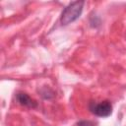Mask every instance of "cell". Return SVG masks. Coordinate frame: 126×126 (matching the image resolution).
Returning a JSON list of instances; mask_svg holds the SVG:
<instances>
[{"instance_id":"obj_2","label":"cell","mask_w":126,"mask_h":126,"mask_svg":"<svg viewBox=\"0 0 126 126\" xmlns=\"http://www.w3.org/2000/svg\"><path fill=\"white\" fill-rule=\"evenodd\" d=\"M89 110L98 117H107L112 113V105L109 100L94 101L89 102Z\"/></svg>"},{"instance_id":"obj_3","label":"cell","mask_w":126,"mask_h":126,"mask_svg":"<svg viewBox=\"0 0 126 126\" xmlns=\"http://www.w3.org/2000/svg\"><path fill=\"white\" fill-rule=\"evenodd\" d=\"M16 100L18 101V103L22 106L25 107H29V108H35L37 107V102L32 98L28 94L20 92L16 94Z\"/></svg>"},{"instance_id":"obj_1","label":"cell","mask_w":126,"mask_h":126,"mask_svg":"<svg viewBox=\"0 0 126 126\" xmlns=\"http://www.w3.org/2000/svg\"><path fill=\"white\" fill-rule=\"evenodd\" d=\"M84 5H85L84 1H75L70 3L68 6H66L61 13L60 24L62 26H67L78 20L83 12Z\"/></svg>"},{"instance_id":"obj_4","label":"cell","mask_w":126,"mask_h":126,"mask_svg":"<svg viewBox=\"0 0 126 126\" xmlns=\"http://www.w3.org/2000/svg\"><path fill=\"white\" fill-rule=\"evenodd\" d=\"M78 126H95V123L94 121H90V120H82L80 122L77 123Z\"/></svg>"}]
</instances>
